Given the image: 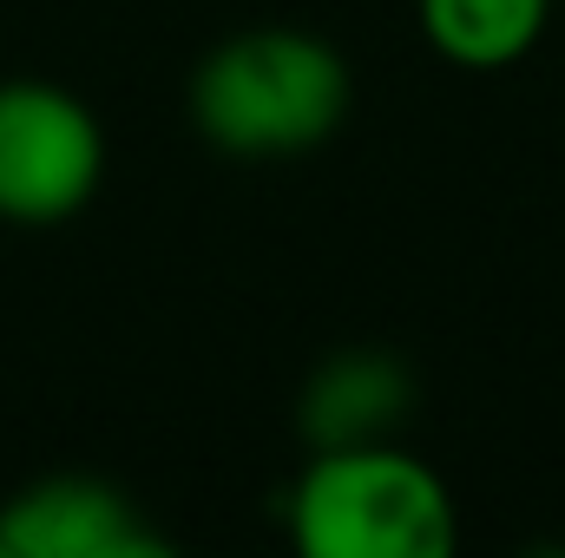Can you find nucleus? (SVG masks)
<instances>
[{"mask_svg": "<svg viewBox=\"0 0 565 558\" xmlns=\"http://www.w3.org/2000/svg\"><path fill=\"white\" fill-rule=\"evenodd\" d=\"M184 112L211 151L282 164L322 151L349 126L355 73L309 26H244L191 66Z\"/></svg>", "mask_w": 565, "mask_h": 558, "instance_id": "nucleus-1", "label": "nucleus"}, {"mask_svg": "<svg viewBox=\"0 0 565 558\" xmlns=\"http://www.w3.org/2000/svg\"><path fill=\"white\" fill-rule=\"evenodd\" d=\"M282 533L302 558H447L460 546L454 486L402 440L302 453L282 493Z\"/></svg>", "mask_w": 565, "mask_h": 558, "instance_id": "nucleus-2", "label": "nucleus"}, {"mask_svg": "<svg viewBox=\"0 0 565 558\" xmlns=\"http://www.w3.org/2000/svg\"><path fill=\"white\" fill-rule=\"evenodd\" d=\"M106 184V126L53 79H0V224H66Z\"/></svg>", "mask_w": 565, "mask_h": 558, "instance_id": "nucleus-3", "label": "nucleus"}, {"mask_svg": "<svg viewBox=\"0 0 565 558\" xmlns=\"http://www.w3.org/2000/svg\"><path fill=\"white\" fill-rule=\"evenodd\" d=\"M171 539L99 473H46L0 500V558H164Z\"/></svg>", "mask_w": 565, "mask_h": 558, "instance_id": "nucleus-4", "label": "nucleus"}, {"mask_svg": "<svg viewBox=\"0 0 565 558\" xmlns=\"http://www.w3.org/2000/svg\"><path fill=\"white\" fill-rule=\"evenodd\" d=\"M415 415V368L388 348H335L296 395V433L309 453L395 440Z\"/></svg>", "mask_w": 565, "mask_h": 558, "instance_id": "nucleus-5", "label": "nucleus"}, {"mask_svg": "<svg viewBox=\"0 0 565 558\" xmlns=\"http://www.w3.org/2000/svg\"><path fill=\"white\" fill-rule=\"evenodd\" d=\"M553 7L559 0H415V20L454 73H507L546 40Z\"/></svg>", "mask_w": 565, "mask_h": 558, "instance_id": "nucleus-6", "label": "nucleus"}]
</instances>
